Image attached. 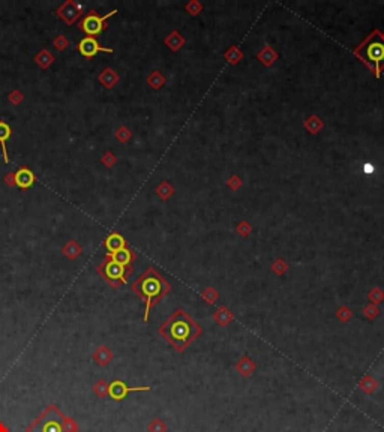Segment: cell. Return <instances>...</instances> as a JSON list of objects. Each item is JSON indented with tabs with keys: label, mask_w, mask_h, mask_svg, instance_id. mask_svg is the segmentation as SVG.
Instances as JSON below:
<instances>
[{
	"label": "cell",
	"mask_w": 384,
	"mask_h": 432,
	"mask_svg": "<svg viewBox=\"0 0 384 432\" xmlns=\"http://www.w3.org/2000/svg\"><path fill=\"white\" fill-rule=\"evenodd\" d=\"M78 50H80L81 56H84L86 59H92V57H95L96 54L102 53V51H105V53H113L111 48H104V47L98 42L96 38H89V36L84 38L81 42H80Z\"/></svg>",
	"instance_id": "cell-8"
},
{
	"label": "cell",
	"mask_w": 384,
	"mask_h": 432,
	"mask_svg": "<svg viewBox=\"0 0 384 432\" xmlns=\"http://www.w3.org/2000/svg\"><path fill=\"white\" fill-rule=\"evenodd\" d=\"M363 59H366L365 62H368L377 71V75H378L380 74V65L384 62V41L380 38V35H378V38H377V35H374L366 42Z\"/></svg>",
	"instance_id": "cell-6"
},
{
	"label": "cell",
	"mask_w": 384,
	"mask_h": 432,
	"mask_svg": "<svg viewBox=\"0 0 384 432\" xmlns=\"http://www.w3.org/2000/svg\"><path fill=\"white\" fill-rule=\"evenodd\" d=\"M149 429H150L152 432H164L165 428H164V425H162L159 420H155V422L149 426Z\"/></svg>",
	"instance_id": "cell-16"
},
{
	"label": "cell",
	"mask_w": 384,
	"mask_h": 432,
	"mask_svg": "<svg viewBox=\"0 0 384 432\" xmlns=\"http://www.w3.org/2000/svg\"><path fill=\"white\" fill-rule=\"evenodd\" d=\"M363 170H365V173H372L374 171V165L372 164H365Z\"/></svg>",
	"instance_id": "cell-17"
},
{
	"label": "cell",
	"mask_w": 384,
	"mask_h": 432,
	"mask_svg": "<svg viewBox=\"0 0 384 432\" xmlns=\"http://www.w3.org/2000/svg\"><path fill=\"white\" fill-rule=\"evenodd\" d=\"M63 432H80V428L74 419L65 417L63 419Z\"/></svg>",
	"instance_id": "cell-15"
},
{
	"label": "cell",
	"mask_w": 384,
	"mask_h": 432,
	"mask_svg": "<svg viewBox=\"0 0 384 432\" xmlns=\"http://www.w3.org/2000/svg\"><path fill=\"white\" fill-rule=\"evenodd\" d=\"M65 416L56 405H48L38 419H35L26 432H63Z\"/></svg>",
	"instance_id": "cell-3"
},
{
	"label": "cell",
	"mask_w": 384,
	"mask_h": 432,
	"mask_svg": "<svg viewBox=\"0 0 384 432\" xmlns=\"http://www.w3.org/2000/svg\"><path fill=\"white\" fill-rule=\"evenodd\" d=\"M108 389H110V384L105 381V380H99L96 381V384L93 386V392L96 393V396L99 398H105L108 395Z\"/></svg>",
	"instance_id": "cell-14"
},
{
	"label": "cell",
	"mask_w": 384,
	"mask_h": 432,
	"mask_svg": "<svg viewBox=\"0 0 384 432\" xmlns=\"http://www.w3.org/2000/svg\"><path fill=\"white\" fill-rule=\"evenodd\" d=\"M111 359H113V353H111L107 347H99L98 350L95 351V354H93V360H95V363H98L99 366L107 365Z\"/></svg>",
	"instance_id": "cell-13"
},
{
	"label": "cell",
	"mask_w": 384,
	"mask_h": 432,
	"mask_svg": "<svg viewBox=\"0 0 384 432\" xmlns=\"http://www.w3.org/2000/svg\"><path fill=\"white\" fill-rule=\"evenodd\" d=\"M105 248H107V254H114L123 248H126V240L123 239V236H120L119 233H113L107 239H105Z\"/></svg>",
	"instance_id": "cell-11"
},
{
	"label": "cell",
	"mask_w": 384,
	"mask_h": 432,
	"mask_svg": "<svg viewBox=\"0 0 384 432\" xmlns=\"http://www.w3.org/2000/svg\"><path fill=\"white\" fill-rule=\"evenodd\" d=\"M98 273H99L110 285L117 287L119 284H125V282L128 281V276L132 273V269H131V266H129V267L122 266V264L113 261L108 257H105L104 263H101L99 267H98Z\"/></svg>",
	"instance_id": "cell-4"
},
{
	"label": "cell",
	"mask_w": 384,
	"mask_h": 432,
	"mask_svg": "<svg viewBox=\"0 0 384 432\" xmlns=\"http://www.w3.org/2000/svg\"><path fill=\"white\" fill-rule=\"evenodd\" d=\"M11 134H12L11 126L5 122H0V147H2V155H3V161L5 162H9L8 152H6V141L11 138Z\"/></svg>",
	"instance_id": "cell-12"
},
{
	"label": "cell",
	"mask_w": 384,
	"mask_h": 432,
	"mask_svg": "<svg viewBox=\"0 0 384 432\" xmlns=\"http://www.w3.org/2000/svg\"><path fill=\"white\" fill-rule=\"evenodd\" d=\"M168 290H170V285L165 282L162 276L155 269H149L147 272H144L132 284V291H135L138 296L146 302L144 321L149 320L150 308L164 296Z\"/></svg>",
	"instance_id": "cell-2"
},
{
	"label": "cell",
	"mask_w": 384,
	"mask_h": 432,
	"mask_svg": "<svg viewBox=\"0 0 384 432\" xmlns=\"http://www.w3.org/2000/svg\"><path fill=\"white\" fill-rule=\"evenodd\" d=\"M0 432H9V429L5 426V423H0Z\"/></svg>",
	"instance_id": "cell-18"
},
{
	"label": "cell",
	"mask_w": 384,
	"mask_h": 432,
	"mask_svg": "<svg viewBox=\"0 0 384 432\" xmlns=\"http://www.w3.org/2000/svg\"><path fill=\"white\" fill-rule=\"evenodd\" d=\"M117 11H113V12H110V14H107V15H104V17H101V15H98L95 11H92V12H89L84 18L81 20V23H80V29H81L83 32L89 36V38H95V36H99L102 32H104V29L107 27V21H108V18L110 17H113L114 14H116Z\"/></svg>",
	"instance_id": "cell-5"
},
{
	"label": "cell",
	"mask_w": 384,
	"mask_h": 432,
	"mask_svg": "<svg viewBox=\"0 0 384 432\" xmlns=\"http://www.w3.org/2000/svg\"><path fill=\"white\" fill-rule=\"evenodd\" d=\"M150 390L149 386H141V387H128L126 383L120 381V380H116L110 384V389H108V396L113 398L114 401H120L123 398H126L128 393L131 392H147Z\"/></svg>",
	"instance_id": "cell-7"
},
{
	"label": "cell",
	"mask_w": 384,
	"mask_h": 432,
	"mask_svg": "<svg viewBox=\"0 0 384 432\" xmlns=\"http://www.w3.org/2000/svg\"><path fill=\"white\" fill-rule=\"evenodd\" d=\"M159 332L173 347H176L177 350L182 351L191 344L192 341H194V338L201 330L189 318V315H186L183 311H177L170 320H167L161 326Z\"/></svg>",
	"instance_id": "cell-1"
},
{
	"label": "cell",
	"mask_w": 384,
	"mask_h": 432,
	"mask_svg": "<svg viewBox=\"0 0 384 432\" xmlns=\"http://www.w3.org/2000/svg\"><path fill=\"white\" fill-rule=\"evenodd\" d=\"M36 177L29 168H20L14 176V183L21 189H29L35 183Z\"/></svg>",
	"instance_id": "cell-9"
},
{
	"label": "cell",
	"mask_w": 384,
	"mask_h": 432,
	"mask_svg": "<svg viewBox=\"0 0 384 432\" xmlns=\"http://www.w3.org/2000/svg\"><path fill=\"white\" fill-rule=\"evenodd\" d=\"M107 257L111 258L113 261L122 264V266H126V267H129V264L132 263V260L135 258L134 252H132L128 246L123 248V249H120V251H117V252H114V254H107Z\"/></svg>",
	"instance_id": "cell-10"
}]
</instances>
